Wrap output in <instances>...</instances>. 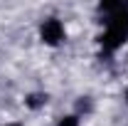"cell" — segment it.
Here are the masks:
<instances>
[{"label":"cell","instance_id":"cell-1","mask_svg":"<svg viewBox=\"0 0 128 126\" xmlns=\"http://www.w3.org/2000/svg\"><path fill=\"white\" fill-rule=\"evenodd\" d=\"M126 40H128V3L123 5V10L106 17V30L98 37V42H101L106 54H111L118 47H123Z\"/></svg>","mask_w":128,"mask_h":126},{"label":"cell","instance_id":"cell-2","mask_svg":"<svg viewBox=\"0 0 128 126\" xmlns=\"http://www.w3.org/2000/svg\"><path fill=\"white\" fill-rule=\"evenodd\" d=\"M64 35H66V32H64V25H62V20H57V17L44 20L42 27H40V40H42L44 45H49V47H57L64 40Z\"/></svg>","mask_w":128,"mask_h":126},{"label":"cell","instance_id":"cell-3","mask_svg":"<svg viewBox=\"0 0 128 126\" xmlns=\"http://www.w3.org/2000/svg\"><path fill=\"white\" fill-rule=\"evenodd\" d=\"M44 101H47V96H44V94H32L30 99H27V104H30L32 109H34V106H42Z\"/></svg>","mask_w":128,"mask_h":126},{"label":"cell","instance_id":"cell-4","mask_svg":"<svg viewBox=\"0 0 128 126\" xmlns=\"http://www.w3.org/2000/svg\"><path fill=\"white\" fill-rule=\"evenodd\" d=\"M57 126H79V116H64V119H59V124Z\"/></svg>","mask_w":128,"mask_h":126},{"label":"cell","instance_id":"cell-5","mask_svg":"<svg viewBox=\"0 0 128 126\" xmlns=\"http://www.w3.org/2000/svg\"><path fill=\"white\" fill-rule=\"evenodd\" d=\"M126 101H128V89H126Z\"/></svg>","mask_w":128,"mask_h":126},{"label":"cell","instance_id":"cell-6","mask_svg":"<svg viewBox=\"0 0 128 126\" xmlns=\"http://www.w3.org/2000/svg\"><path fill=\"white\" fill-rule=\"evenodd\" d=\"M8 126H20V124H8Z\"/></svg>","mask_w":128,"mask_h":126}]
</instances>
